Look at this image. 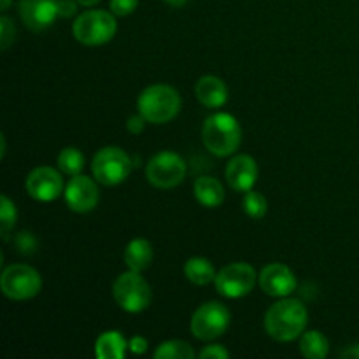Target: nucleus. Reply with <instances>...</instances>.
I'll list each match as a JSON object with an SVG mask.
<instances>
[{
    "label": "nucleus",
    "mask_w": 359,
    "mask_h": 359,
    "mask_svg": "<svg viewBox=\"0 0 359 359\" xmlns=\"http://www.w3.org/2000/svg\"><path fill=\"white\" fill-rule=\"evenodd\" d=\"M265 332L277 342H293L304 335L309 323L307 307L294 298H280L265 314Z\"/></svg>",
    "instance_id": "1"
},
{
    "label": "nucleus",
    "mask_w": 359,
    "mask_h": 359,
    "mask_svg": "<svg viewBox=\"0 0 359 359\" xmlns=\"http://www.w3.org/2000/svg\"><path fill=\"white\" fill-rule=\"evenodd\" d=\"M203 146L214 156H230L238 149L242 142L241 123L230 112H216L203 121L202 126Z\"/></svg>",
    "instance_id": "2"
},
{
    "label": "nucleus",
    "mask_w": 359,
    "mask_h": 359,
    "mask_svg": "<svg viewBox=\"0 0 359 359\" xmlns=\"http://www.w3.org/2000/svg\"><path fill=\"white\" fill-rule=\"evenodd\" d=\"M137 111L151 125H165L181 111V95L168 84H153L139 95Z\"/></svg>",
    "instance_id": "3"
},
{
    "label": "nucleus",
    "mask_w": 359,
    "mask_h": 359,
    "mask_svg": "<svg viewBox=\"0 0 359 359\" xmlns=\"http://www.w3.org/2000/svg\"><path fill=\"white\" fill-rule=\"evenodd\" d=\"M118 32V23L112 13L91 9L79 14L72 25V34L84 46H102L112 41Z\"/></svg>",
    "instance_id": "4"
},
{
    "label": "nucleus",
    "mask_w": 359,
    "mask_h": 359,
    "mask_svg": "<svg viewBox=\"0 0 359 359\" xmlns=\"http://www.w3.org/2000/svg\"><path fill=\"white\" fill-rule=\"evenodd\" d=\"M112 297L114 302L130 314H139L146 311L153 302V291L147 280L140 276V272H123L112 284Z\"/></svg>",
    "instance_id": "5"
},
{
    "label": "nucleus",
    "mask_w": 359,
    "mask_h": 359,
    "mask_svg": "<svg viewBox=\"0 0 359 359\" xmlns=\"http://www.w3.org/2000/svg\"><path fill=\"white\" fill-rule=\"evenodd\" d=\"M133 168V160L118 146H105L95 153L91 161L93 177L102 186H118L126 181Z\"/></svg>",
    "instance_id": "6"
},
{
    "label": "nucleus",
    "mask_w": 359,
    "mask_h": 359,
    "mask_svg": "<svg viewBox=\"0 0 359 359\" xmlns=\"http://www.w3.org/2000/svg\"><path fill=\"white\" fill-rule=\"evenodd\" d=\"M0 290L4 297L14 302H27L37 297L42 290V277L34 266L13 263L0 276Z\"/></svg>",
    "instance_id": "7"
},
{
    "label": "nucleus",
    "mask_w": 359,
    "mask_h": 359,
    "mask_svg": "<svg viewBox=\"0 0 359 359\" xmlns=\"http://www.w3.org/2000/svg\"><path fill=\"white\" fill-rule=\"evenodd\" d=\"M230 323L231 314L226 305L219 302H207L193 312L189 328L195 339L210 342L223 337L230 328Z\"/></svg>",
    "instance_id": "8"
},
{
    "label": "nucleus",
    "mask_w": 359,
    "mask_h": 359,
    "mask_svg": "<svg viewBox=\"0 0 359 359\" xmlns=\"http://www.w3.org/2000/svg\"><path fill=\"white\" fill-rule=\"evenodd\" d=\"M186 161L174 151H161L154 154L146 165V177L151 186L158 189H172L186 177Z\"/></svg>",
    "instance_id": "9"
},
{
    "label": "nucleus",
    "mask_w": 359,
    "mask_h": 359,
    "mask_svg": "<svg viewBox=\"0 0 359 359\" xmlns=\"http://www.w3.org/2000/svg\"><path fill=\"white\" fill-rule=\"evenodd\" d=\"M256 280H258V273H256L255 266L244 262H237L223 266L217 272L214 284L221 297L242 298L255 290Z\"/></svg>",
    "instance_id": "10"
},
{
    "label": "nucleus",
    "mask_w": 359,
    "mask_h": 359,
    "mask_svg": "<svg viewBox=\"0 0 359 359\" xmlns=\"http://www.w3.org/2000/svg\"><path fill=\"white\" fill-rule=\"evenodd\" d=\"M62 175L60 168L37 167L25 179V189L37 202H53L65 191Z\"/></svg>",
    "instance_id": "11"
},
{
    "label": "nucleus",
    "mask_w": 359,
    "mask_h": 359,
    "mask_svg": "<svg viewBox=\"0 0 359 359\" xmlns=\"http://www.w3.org/2000/svg\"><path fill=\"white\" fill-rule=\"evenodd\" d=\"M97 182V179H91L84 174L70 177V181L65 186V191H63L67 207L77 214L93 210L97 207L98 200H100Z\"/></svg>",
    "instance_id": "12"
},
{
    "label": "nucleus",
    "mask_w": 359,
    "mask_h": 359,
    "mask_svg": "<svg viewBox=\"0 0 359 359\" xmlns=\"http://www.w3.org/2000/svg\"><path fill=\"white\" fill-rule=\"evenodd\" d=\"M21 21L32 32L53 27L60 16V0H20Z\"/></svg>",
    "instance_id": "13"
},
{
    "label": "nucleus",
    "mask_w": 359,
    "mask_h": 359,
    "mask_svg": "<svg viewBox=\"0 0 359 359\" xmlns=\"http://www.w3.org/2000/svg\"><path fill=\"white\" fill-rule=\"evenodd\" d=\"M259 287L273 298H286L297 290V276L284 263H270L259 272Z\"/></svg>",
    "instance_id": "14"
},
{
    "label": "nucleus",
    "mask_w": 359,
    "mask_h": 359,
    "mask_svg": "<svg viewBox=\"0 0 359 359\" xmlns=\"http://www.w3.org/2000/svg\"><path fill=\"white\" fill-rule=\"evenodd\" d=\"M258 163L249 154H237L231 158L226 165V182L233 191L248 193L255 188L256 181H258Z\"/></svg>",
    "instance_id": "15"
},
{
    "label": "nucleus",
    "mask_w": 359,
    "mask_h": 359,
    "mask_svg": "<svg viewBox=\"0 0 359 359\" xmlns=\"http://www.w3.org/2000/svg\"><path fill=\"white\" fill-rule=\"evenodd\" d=\"M195 95L198 98L200 104L207 109H219L228 102V86L221 77L203 76L196 81L195 84Z\"/></svg>",
    "instance_id": "16"
},
{
    "label": "nucleus",
    "mask_w": 359,
    "mask_h": 359,
    "mask_svg": "<svg viewBox=\"0 0 359 359\" xmlns=\"http://www.w3.org/2000/svg\"><path fill=\"white\" fill-rule=\"evenodd\" d=\"M153 245H151L149 241L146 238H133V241L128 242V245L125 248V265L128 266V270H133V272H140L149 269L151 263H153Z\"/></svg>",
    "instance_id": "17"
},
{
    "label": "nucleus",
    "mask_w": 359,
    "mask_h": 359,
    "mask_svg": "<svg viewBox=\"0 0 359 359\" xmlns=\"http://www.w3.org/2000/svg\"><path fill=\"white\" fill-rule=\"evenodd\" d=\"M193 193L200 205L207 207V209H216L224 202V188L216 177H209V175H202L193 184Z\"/></svg>",
    "instance_id": "18"
},
{
    "label": "nucleus",
    "mask_w": 359,
    "mask_h": 359,
    "mask_svg": "<svg viewBox=\"0 0 359 359\" xmlns=\"http://www.w3.org/2000/svg\"><path fill=\"white\" fill-rule=\"evenodd\" d=\"M128 349V340L121 332H104L95 342V356L98 359H123Z\"/></svg>",
    "instance_id": "19"
},
{
    "label": "nucleus",
    "mask_w": 359,
    "mask_h": 359,
    "mask_svg": "<svg viewBox=\"0 0 359 359\" xmlns=\"http://www.w3.org/2000/svg\"><path fill=\"white\" fill-rule=\"evenodd\" d=\"M184 276L195 286H207V284L214 283L217 272L210 259L203 258V256H193L184 263Z\"/></svg>",
    "instance_id": "20"
},
{
    "label": "nucleus",
    "mask_w": 359,
    "mask_h": 359,
    "mask_svg": "<svg viewBox=\"0 0 359 359\" xmlns=\"http://www.w3.org/2000/svg\"><path fill=\"white\" fill-rule=\"evenodd\" d=\"M300 353L307 359H325L330 354V342L318 330L304 332L300 339Z\"/></svg>",
    "instance_id": "21"
},
{
    "label": "nucleus",
    "mask_w": 359,
    "mask_h": 359,
    "mask_svg": "<svg viewBox=\"0 0 359 359\" xmlns=\"http://www.w3.org/2000/svg\"><path fill=\"white\" fill-rule=\"evenodd\" d=\"M84 163H86V158L77 147H63L58 154V160H56V165L62 170V174L69 175V177L83 174Z\"/></svg>",
    "instance_id": "22"
},
{
    "label": "nucleus",
    "mask_w": 359,
    "mask_h": 359,
    "mask_svg": "<svg viewBox=\"0 0 359 359\" xmlns=\"http://www.w3.org/2000/svg\"><path fill=\"white\" fill-rule=\"evenodd\" d=\"M153 356L154 359H191L196 353L184 340H167L156 347Z\"/></svg>",
    "instance_id": "23"
},
{
    "label": "nucleus",
    "mask_w": 359,
    "mask_h": 359,
    "mask_svg": "<svg viewBox=\"0 0 359 359\" xmlns=\"http://www.w3.org/2000/svg\"><path fill=\"white\" fill-rule=\"evenodd\" d=\"M242 207H244V212L249 217H252V219H262L266 214V210H269V202H266V198L262 193L251 189V191L245 193L244 200H242Z\"/></svg>",
    "instance_id": "24"
},
{
    "label": "nucleus",
    "mask_w": 359,
    "mask_h": 359,
    "mask_svg": "<svg viewBox=\"0 0 359 359\" xmlns=\"http://www.w3.org/2000/svg\"><path fill=\"white\" fill-rule=\"evenodd\" d=\"M18 219V209L13 200L7 195L0 196V233L4 238H7L9 231L13 230Z\"/></svg>",
    "instance_id": "25"
},
{
    "label": "nucleus",
    "mask_w": 359,
    "mask_h": 359,
    "mask_svg": "<svg viewBox=\"0 0 359 359\" xmlns=\"http://www.w3.org/2000/svg\"><path fill=\"white\" fill-rule=\"evenodd\" d=\"M14 39H16V28H14L13 20L2 16L0 18V49L7 51L14 42Z\"/></svg>",
    "instance_id": "26"
},
{
    "label": "nucleus",
    "mask_w": 359,
    "mask_h": 359,
    "mask_svg": "<svg viewBox=\"0 0 359 359\" xmlns=\"http://www.w3.org/2000/svg\"><path fill=\"white\" fill-rule=\"evenodd\" d=\"M14 245H16L18 252L27 256L35 251V248H37V241H35L34 235H32L30 231H21V233L14 238Z\"/></svg>",
    "instance_id": "27"
},
{
    "label": "nucleus",
    "mask_w": 359,
    "mask_h": 359,
    "mask_svg": "<svg viewBox=\"0 0 359 359\" xmlns=\"http://www.w3.org/2000/svg\"><path fill=\"white\" fill-rule=\"evenodd\" d=\"M139 6V0H111L109 7L114 16H128Z\"/></svg>",
    "instance_id": "28"
},
{
    "label": "nucleus",
    "mask_w": 359,
    "mask_h": 359,
    "mask_svg": "<svg viewBox=\"0 0 359 359\" xmlns=\"http://www.w3.org/2000/svg\"><path fill=\"white\" fill-rule=\"evenodd\" d=\"M202 359H228L230 358V351L224 349L221 344H212V346H205L198 354Z\"/></svg>",
    "instance_id": "29"
},
{
    "label": "nucleus",
    "mask_w": 359,
    "mask_h": 359,
    "mask_svg": "<svg viewBox=\"0 0 359 359\" xmlns=\"http://www.w3.org/2000/svg\"><path fill=\"white\" fill-rule=\"evenodd\" d=\"M146 123L147 121L144 119V116L139 112V114L132 116V118L126 121V130H128L130 133H133V135H139V133L144 130V126H146Z\"/></svg>",
    "instance_id": "30"
},
{
    "label": "nucleus",
    "mask_w": 359,
    "mask_h": 359,
    "mask_svg": "<svg viewBox=\"0 0 359 359\" xmlns=\"http://www.w3.org/2000/svg\"><path fill=\"white\" fill-rule=\"evenodd\" d=\"M147 347H149V344H147V340L140 335L132 337V339L128 340V349L132 351L133 354H144L147 351Z\"/></svg>",
    "instance_id": "31"
},
{
    "label": "nucleus",
    "mask_w": 359,
    "mask_h": 359,
    "mask_svg": "<svg viewBox=\"0 0 359 359\" xmlns=\"http://www.w3.org/2000/svg\"><path fill=\"white\" fill-rule=\"evenodd\" d=\"M77 6L79 4L76 0H60V16L70 18L77 13Z\"/></svg>",
    "instance_id": "32"
},
{
    "label": "nucleus",
    "mask_w": 359,
    "mask_h": 359,
    "mask_svg": "<svg viewBox=\"0 0 359 359\" xmlns=\"http://www.w3.org/2000/svg\"><path fill=\"white\" fill-rule=\"evenodd\" d=\"M340 356L342 358H346V359H359V344H354V346H351V347H347L346 351H344L342 354H340Z\"/></svg>",
    "instance_id": "33"
},
{
    "label": "nucleus",
    "mask_w": 359,
    "mask_h": 359,
    "mask_svg": "<svg viewBox=\"0 0 359 359\" xmlns=\"http://www.w3.org/2000/svg\"><path fill=\"white\" fill-rule=\"evenodd\" d=\"M77 4H79V6H84V7H93V6H97L98 2H102V0H76Z\"/></svg>",
    "instance_id": "34"
},
{
    "label": "nucleus",
    "mask_w": 359,
    "mask_h": 359,
    "mask_svg": "<svg viewBox=\"0 0 359 359\" xmlns=\"http://www.w3.org/2000/svg\"><path fill=\"white\" fill-rule=\"evenodd\" d=\"M165 2H167L168 6H172V7H182V6H186L189 0H165Z\"/></svg>",
    "instance_id": "35"
},
{
    "label": "nucleus",
    "mask_w": 359,
    "mask_h": 359,
    "mask_svg": "<svg viewBox=\"0 0 359 359\" xmlns=\"http://www.w3.org/2000/svg\"><path fill=\"white\" fill-rule=\"evenodd\" d=\"M11 4H13V0H0V11L6 13V11L11 7Z\"/></svg>",
    "instance_id": "36"
},
{
    "label": "nucleus",
    "mask_w": 359,
    "mask_h": 359,
    "mask_svg": "<svg viewBox=\"0 0 359 359\" xmlns=\"http://www.w3.org/2000/svg\"><path fill=\"white\" fill-rule=\"evenodd\" d=\"M0 144H2V151H0V158H4V156H6V135H4V133H2V135H0Z\"/></svg>",
    "instance_id": "37"
}]
</instances>
